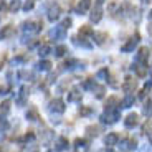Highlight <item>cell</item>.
I'll list each match as a JSON object with an SVG mask.
<instances>
[{
    "label": "cell",
    "mask_w": 152,
    "mask_h": 152,
    "mask_svg": "<svg viewBox=\"0 0 152 152\" xmlns=\"http://www.w3.org/2000/svg\"><path fill=\"white\" fill-rule=\"evenodd\" d=\"M91 33H93V30L88 27V25H84V27L80 30V35H91Z\"/></svg>",
    "instance_id": "29"
},
{
    "label": "cell",
    "mask_w": 152,
    "mask_h": 152,
    "mask_svg": "<svg viewBox=\"0 0 152 152\" xmlns=\"http://www.w3.org/2000/svg\"><path fill=\"white\" fill-rule=\"evenodd\" d=\"M61 27L65 28V30H66V28H69V27H71V18H65V20H63V23H61Z\"/></svg>",
    "instance_id": "30"
},
{
    "label": "cell",
    "mask_w": 152,
    "mask_h": 152,
    "mask_svg": "<svg viewBox=\"0 0 152 152\" xmlns=\"http://www.w3.org/2000/svg\"><path fill=\"white\" fill-rule=\"evenodd\" d=\"M80 99H81V93L78 91V89H73V91H69L68 101H80Z\"/></svg>",
    "instance_id": "20"
},
{
    "label": "cell",
    "mask_w": 152,
    "mask_h": 152,
    "mask_svg": "<svg viewBox=\"0 0 152 152\" xmlns=\"http://www.w3.org/2000/svg\"><path fill=\"white\" fill-rule=\"evenodd\" d=\"M137 122H139V116L134 113V114H129V116L126 118L124 124L127 126V127H134V126H137Z\"/></svg>",
    "instance_id": "10"
},
{
    "label": "cell",
    "mask_w": 152,
    "mask_h": 152,
    "mask_svg": "<svg viewBox=\"0 0 152 152\" xmlns=\"http://www.w3.org/2000/svg\"><path fill=\"white\" fill-rule=\"evenodd\" d=\"M50 51H51V45H50V43H45V45H42V46H40V50H38L40 56H46Z\"/></svg>",
    "instance_id": "18"
},
{
    "label": "cell",
    "mask_w": 152,
    "mask_h": 152,
    "mask_svg": "<svg viewBox=\"0 0 152 152\" xmlns=\"http://www.w3.org/2000/svg\"><path fill=\"white\" fill-rule=\"evenodd\" d=\"M60 18V7L58 5H53V7H50L48 10V20L50 22H55V20Z\"/></svg>",
    "instance_id": "8"
},
{
    "label": "cell",
    "mask_w": 152,
    "mask_h": 152,
    "mask_svg": "<svg viewBox=\"0 0 152 152\" xmlns=\"http://www.w3.org/2000/svg\"><path fill=\"white\" fill-rule=\"evenodd\" d=\"M50 68H51V63H50V61H46V60H43V61H40V63H38V69H40V71H48Z\"/></svg>",
    "instance_id": "23"
},
{
    "label": "cell",
    "mask_w": 152,
    "mask_h": 152,
    "mask_svg": "<svg viewBox=\"0 0 152 152\" xmlns=\"http://www.w3.org/2000/svg\"><path fill=\"white\" fill-rule=\"evenodd\" d=\"M147 58H149V48L147 46H144V48L139 50V53L136 55V61L137 63H147Z\"/></svg>",
    "instance_id": "7"
},
{
    "label": "cell",
    "mask_w": 152,
    "mask_h": 152,
    "mask_svg": "<svg viewBox=\"0 0 152 152\" xmlns=\"http://www.w3.org/2000/svg\"><path fill=\"white\" fill-rule=\"evenodd\" d=\"M25 152H38V147H37V145H28Z\"/></svg>",
    "instance_id": "36"
},
{
    "label": "cell",
    "mask_w": 152,
    "mask_h": 152,
    "mask_svg": "<svg viewBox=\"0 0 152 152\" xmlns=\"http://www.w3.org/2000/svg\"><path fill=\"white\" fill-rule=\"evenodd\" d=\"M56 149L58 151H65V149H68V139H66V137H58Z\"/></svg>",
    "instance_id": "15"
},
{
    "label": "cell",
    "mask_w": 152,
    "mask_h": 152,
    "mask_svg": "<svg viewBox=\"0 0 152 152\" xmlns=\"http://www.w3.org/2000/svg\"><path fill=\"white\" fill-rule=\"evenodd\" d=\"M103 17V0H96L94 2V10L91 13V22L98 23Z\"/></svg>",
    "instance_id": "2"
},
{
    "label": "cell",
    "mask_w": 152,
    "mask_h": 152,
    "mask_svg": "<svg viewBox=\"0 0 152 152\" xmlns=\"http://www.w3.org/2000/svg\"><path fill=\"white\" fill-rule=\"evenodd\" d=\"M80 113L83 114V116H86V114H89V113H91V109H89V107H83V109H81Z\"/></svg>",
    "instance_id": "37"
},
{
    "label": "cell",
    "mask_w": 152,
    "mask_h": 152,
    "mask_svg": "<svg viewBox=\"0 0 152 152\" xmlns=\"http://www.w3.org/2000/svg\"><path fill=\"white\" fill-rule=\"evenodd\" d=\"M89 7H91V0H81L80 4H78V13L80 15H83V13H86L88 10H89Z\"/></svg>",
    "instance_id": "9"
},
{
    "label": "cell",
    "mask_w": 152,
    "mask_h": 152,
    "mask_svg": "<svg viewBox=\"0 0 152 152\" xmlns=\"http://www.w3.org/2000/svg\"><path fill=\"white\" fill-rule=\"evenodd\" d=\"M136 86H137L136 80L129 76V78H126V80H124V84H122V89H124V93H126V94H132V93H134V89H136Z\"/></svg>",
    "instance_id": "3"
},
{
    "label": "cell",
    "mask_w": 152,
    "mask_h": 152,
    "mask_svg": "<svg viewBox=\"0 0 152 152\" xmlns=\"http://www.w3.org/2000/svg\"><path fill=\"white\" fill-rule=\"evenodd\" d=\"M20 7H22V4H20V0H13V2L10 4V12H17Z\"/></svg>",
    "instance_id": "28"
},
{
    "label": "cell",
    "mask_w": 152,
    "mask_h": 152,
    "mask_svg": "<svg viewBox=\"0 0 152 152\" xmlns=\"http://www.w3.org/2000/svg\"><path fill=\"white\" fill-rule=\"evenodd\" d=\"M93 91L96 93V98H103L104 96V91H106V89H104V86H98V84H94V86H93Z\"/></svg>",
    "instance_id": "21"
},
{
    "label": "cell",
    "mask_w": 152,
    "mask_h": 152,
    "mask_svg": "<svg viewBox=\"0 0 152 152\" xmlns=\"http://www.w3.org/2000/svg\"><path fill=\"white\" fill-rule=\"evenodd\" d=\"M118 141H119V136L116 132H111V134H107V137H106V145L107 147H113V145L118 144Z\"/></svg>",
    "instance_id": "11"
},
{
    "label": "cell",
    "mask_w": 152,
    "mask_h": 152,
    "mask_svg": "<svg viewBox=\"0 0 152 152\" xmlns=\"http://www.w3.org/2000/svg\"><path fill=\"white\" fill-rule=\"evenodd\" d=\"M137 43H139V35H134V37L132 38H131V40H129V42H127V43H126V45L124 46H122V51H124V53H129V51H132V50L134 48H136V46H137Z\"/></svg>",
    "instance_id": "5"
},
{
    "label": "cell",
    "mask_w": 152,
    "mask_h": 152,
    "mask_svg": "<svg viewBox=\"0 0 152 152\" xmlns=\"http://www.w3.org/2000/svg\"><path fill=\"white\" fill-rule=\"evenodd\" d=\"M144 132L147 134L149 137H151V121H147V122H145V126H144Z\"/></svg>",
    "instance_id": "31"
},
{
    "label": "cell",
    "mask_w": 152,
    "mask_h": 152,
    "mask_svg": "<svg viewBox=\"0 0 152 152\" xmlns=\"http://www.w3.org/2000/svg\"><path fill=\"white\" fill-rule=\"evenodd\" d=\"M65 28L61 27H55V30L51 31V37H55V40H63V38H65Z\"/></svg>",
    "instance_id": "12"
},
{
    "label": "cell",
    "mask_w": 152,
    "mask_h": 152,
    "mask_svg": "<svg viewBox=\"0 0 152 152\" xmlns=\"http://www.w3.org/2000/svg\"><path fill=\"white\" fill-rule=\"evenodd\" d=\"M8 113H10V103L5 101V103L0 104V118H5Z\"/></svg>",
    "instance_id": "16"
},
{
    "label": "cell",
    "mask_w": 152,
    "mask_h": 152,
    "mask_svg": "<svg viewBox=\"0 0 152 152\" xmlns=\"http://www.w3.org/2000/svg\"><path fill=\"white\" fill-rule=\"evenodd\" d=\"M5 93H7V88L0 84V94H5Z\"/></svg>",
    "instance_id": "38"
},
{
    "label": "cell",
    "mask_w": 152,
    "mask_h": 152,
    "mask_svg": "<svg viewBox=\"0 0 152 152\" xmlns=\"http://www.w3.org/2000/svg\"><path fill=\"white\" fill-rule=\"evenodd\" d=\"M86 131H88V136H91V137H96L99 134V127H98V126H89Z\"/></svg>",
    "instance_id": "25"
},
{
    "label": "cell",
    "mask_w": 152,
    "mask_h": 152,
    "mask_svg": "<svg viewBox=\"0 0 152 152\" xmlns=\"http://www.w3.org/2000/svg\"><path fill=\"white\" fill-rule=\"evenodd\" d=\"M136 145H137V141L136 139H129V141H124L121 144V149L122 151H131V149H136Z\"/></svg>",
    "instance_id": "13"
},
{
    "label": "cell",
    "mask_w": 152,
    "mask_h": 152,
    "mask_svg": "<svg viewBox=\"0 0 152 152\" xmlns=\"http://www.w3.org/2000/svg\"><path fill=\"white\" fill-rule=\"evenodd\" d=\"M27 118H28V121H37V119H38V113H37V109H33V107H31V109L27 113Z\"/></svg>",
    "instance_id": "27"
},
{
    "label": "cell",
    "mask_w": 152,
    "mask_h": 152,
    "mask_svg": "<svg viewBox=\"0 0 152 152\" xmlns=\"http://www.w3.org/2000/svg\"><path fill=\"white\" fill-rule=\"evenodd\" d=\"M66 51H68V48H66L65 45H60V46H56V48H55V55H56V56H63Z\"/></svg>",
    "instance_id": "26"
},
{
    "label": "cell",
    "mask_w": 152,
    "mask_h": 152,
    "mask_svg": "<svg viewBox=\"0 0 152 152\" xmlns=\"http://www.w3.org/2000/svg\"><path fill=\"white\" fill-rule=\"evenodd\" d=\"M119 103V99L116 98V96H111L109 99H107V103H106V109H114V106Z\"/></svg>",
    "instance_id": "22"
},
{
    "label": "cell",
    "mask_w": 152,
    "mask_h": 152,
    "mask_svg": "<svg viewBox=\"0 0 152 152\" xmlns=\"http://www.w3.org/2000/svg\"><path fill=\"white\" fill-rule=\"evenodd\" d=\"M33 5H35V4H33V0H30V2H27V4H25V7H23V8L28 12V10H31V8H33Z\"/></svg>",
    "instance_id": "33"
},
{
    "label": "cell",
    "mask_w": 152,
    "mask_h": 152,
    "mask_svg": "<svg viewBox=\"0 0 152 152\" xmlns=\"http://www.w3.org/2000/svg\"><path fill=\"white\" fill-rule=\"evenodd\" d=\"M75 144H76V147L80 149V147H83V145H84V141H83V139H76Z\"/></svg>",
    "instance_id": "35"
},
{
    "label": "cell",
    "mask_w": 152,
    "mask_h": 152,
    "mask_svg": "<svg viewBox=\"0 0 152 152\" xmlns=\"http://www.w3.org/2000/svg\"><path fill=\"white\" fill-rule=\"evenodd\" d=\"M134 103V94H126V98L122 99V107H131Z\"/></svg>",
    "instance_id": "17"
},
{
    "label": "cell",
    "mask_w": 152,
    "mask_h": 152,
    "mask_svg": "<svg viewBox=\"0 0 152 152\" xmlns=\"http://www.w3.org/2000/svg\"><path fill=\"white\" fill-rule=\"evenodd\" d=\"M106 76H107V68H103L101 71L98 73V78H99V80H101V78H106Z\"/></svg>",
    "instance_id": "32"
},
{
    "label": "cell",
    "mask_w": 152,
    "mask_h": 152,
    "mask_svg": "<svg viewBox=\"0 0 152 152\" xmlns=\"http://www.w3.org/2000/svg\"><path fill=\"white\" fill-rule=\"evenodd\" d=\"M144 113H145V114L151 113V99H147V104L144 106Z\"/></svg>",
    "instance_id": "34"
},
{
    "label": "cell",
    "mask_w": 152,
    "mask_h": 152,
    "mask_svg": "<svg viewBox=\"0 0 152 152\" xmlns=\"http://www.w3.org/2000/svg\"><path fill=\"white\" fill-rule=\"evenodd\" d=\"M40 30H42V23H37V22H25L23 23V31L25 33H37Z\"/></svg>",
    "instance_id": "4"
},
{
    "label": "cell",
    "mask_w": 152,
    "mask_h": 152,
    "mask_svg": "<svg viewBox=\"0 0 152 152\" xmlns=\"http://www.w3.org/2000/svg\"><path fill=\"white\" fill-rule=\"evenodd\" d=\"M94 38H96V43H99V45H103L104 42H106L107 35L103 33V31H99V33H94Z\"/></svg>",
    "instance_id": "24"
},
{
    "label": "cell",
    "mask_w": 152,
    "mask_h": 152,
    "mask_svg": "<svg viewBox=\"0 0 152 152\" xmlns=\"http://www.w3.org/2000/svg\"><path fill=\"white\" fill-rule=\"evenodd\" d=\"M12 33H13V27H12V25H7V27H4L2 30H0V40H5V38L10 37Z\"/></svg>",
    "instance_id": "14"
},
{
    "label": "cell",
    "mask_w": 152,
    "mask_h": 152,
    "mask_svg": "<svg viewBox=\"0 0 152 152\" xmlns=\"http://www.w3.org/2000/svg\"><path fill=\"white\" fill-rule=\"evenodd\" d=\"M25 96H27V88H22L18 93V96H17V103L22 106V104H25Z\"/></svg>",
    "instance_id": "19"
},
{
    "label": "cell",
    "mask_w": 152,
    "mask_h": 152,
    "mask_svg": "<svg viewBox=\"0 0 152 152\" xmlns=\"http://www.w3.org/2000/svg\"><path fill=\"white\" fill-rule=\"evenodd\" d=\"M121 118V113H119V109H106V113L103 114V121L107 122V124H113V122H116L118 119Z\"/></svg>",
    "instance_id": "1"
},
{
    "label": "cell",
    "mask_w": 152,
    "mask_h": 152,
    "mask_svg": "<svg viewBox=\"0 0 152 152\" xmlns=\"http://www.w3.org/2000/svg\"><path fill=\"white\" fill-rule=\"evenodd\" d=\"M50 111H53V113H65V103L61 101V99H53L51 103H50Z\"/></svg>",
    "instance_id": "6"
}]
</instances>
